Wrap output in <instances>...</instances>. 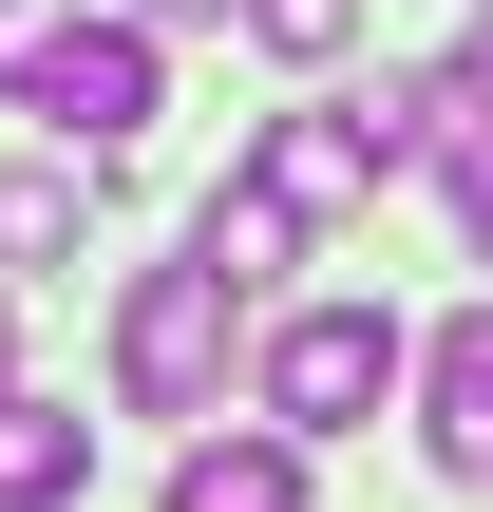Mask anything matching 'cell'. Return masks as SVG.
Wrapping results in <instances>:
<instances>
[{
    "label": "cell",
    "mask_w": 493,
    "mask_h": 512,
    "mask_svg": "<svg viewBox=\"0 0 493 512\" xmlns=\"http://www.w3.org/2000/svg\"><path fill=\"white\" fill-rule=\"evenodd\" d=\"M19 114H38V133H76V152H133V133H152V19H95V0H76V19H57V57L19 76Z\"/></svg>",
    "instance_id": "cell-3"
},
{
    "label": "cell",
    "mask_w": 493,
    "mask_h": 512,
    "mask_svg": "<svg viewBox=\"0 0 493 512\" xmlns=\"http://www.w3.org/2000/svg\"><path fill=\"white\" fill-rule=\"evenodd\" d=\"M133 19H247V0H133Z\"/></svg>",
    "instance_id": "cell-13"
},
{
    "label": "cell",
    "mask_w": 493,
    "mask_h": 512,
    "mask_svg": "<svg viewBox=\"0 0 493 512\" xmlns=\"http://www.w3.org/2000/svg\"><path fill=\"white\" fill-rule=\"evenodd\" d=\"M285 247H304V209H285V190H266V171H228V190H209V209H190V266H228V285H247V304H266V285H285Z\"/></svg>",
    "instance_id": "cell-8"
},
{
    "label": "cell",
    "mask_w": 493,
    "mask_h": 512,
    "mask_svg": "<svg viewBox=\"0 0 493 512\" xmlns=\"http://www.w3.org/2000/svg\"><path fill=\"white\" fill-rule=\"evenodd\" d=\"M228 323H247L228 266H133V304H114V399H133V418H209V399H228Z\"/></svg>",
    "instance_id": "cell-1"
},
{
    "label": "cell",
    "mask_w": 493,
    "mask_h": 512,
    "mask_svg": "<svg viewBox=\"0 0 493 512\" xmlns=\"http://www.w3.org/2000/svg\"><path fill=\"white\" fill-rule=\"evenodd\" d=\"M247 171H266L304 228H361L399 152H380V114H361V95H323V114H266V152H247Z\"/></svg>",
    "instance_id": "cell-4"
},
{
    "label": "cell",
    "mask_w": 493,
    "mask_h": 512,
    "mask_svg": "<svg viewBox=\"0 0 493 512\" xmlns=\"http://www.w3.org/2000/svg\"><path fill=\"white\" fill-rule=\"evenodd\" d=\"M399 380H418V342H399L380 304H304V323H266V380H247V399H266L285 437H361Z\"/></svg>",
    "instance_id": "cell-2"
},
{
    "label": "cell",
    "mask_w": 493,
    "mask_h": 512,
    "mask_svg": "<svg viewBox=\"0 0 493 512\" xmlns=\"http://www.w3.org/2000/svg\"><path fill=\"white\" fill-rule=\"evenodd\" d=\"M57 19H76V0H0V95H19V76L57 57Z\"/></svg>",
    "instance_id": "cell-12"
},
{
    "label": "cell",
    "mask_w": 493,
    "mask_h": 512,
    "mask_svg": "<svg viewBox=\"0 0 493 512\" xmlns=\"http://www.w3.org/2000/svg\"><path fill=\"white\" fill-rule=\"evenodd\" d=\"M437 171H456V228H475V266H493V114H456V133H437Z\"/></svg>",
    "instance_id": "cell-11"
},
{
    "label": "cell",
    "mask_w": 493,
    "mask_h": 512,
    "mask_svg": "<svg viewBox=\"0 0 493 512\" xmlns=\"http://www.w3.org/2000/svg\"><path fill=\"white\" fill-rule=\"evenodd\" d=\"M304 456H323V437H285V418H266V437H190V456H171V512H304Z\"/></svg>",
    "instance_id": "cell-7"
},
{
    "label": "cell",
    "mask_w": 493,
    "mask_h": 512,
    "mask_svg": "<svg viewBox=\"0 0 493 512\" xmlns=\"http://www.w3.org/2000/svg\"><path fill=\"white\" fill-rule=\"evenodd\" d=\"M76 494H95V418L0 380V512H76Z\"/></svg>",
    "instance_id": "cell-6"
},
{
    "label": "cell",
    "mask_w": 493,
    "mask_h": 512,
    "mask_svg": "<svg viewBox=\"0 0 493 512\" xmlns=\"http://www.w3.org/2000/svg\"><path fill=\"white\" fill-rule=\"evenodd\" d=\"M418 437H437V475H475V494H493V304L418 342Z\"/></svg>",
    "instance_id": "cell-5"
},
{
    "label": "cell",
    "mask_w": 493,
    "mask_h": 512,
    "mask_svg": "<svg viewBox=\"0 0 493 512\" xmlns=\"http://www.w3.org/2000/svg\"><path fill=\"white\" fill-rule=\"evenodd\" d=\"M76 228H95V171H76V133H57L38 171H0V266H57Z\"/></svg>",
    "instance_id": "cell-9"
},
{
    "label": "cell",
    "mask_w": 493,
    "mask_h": 512,
    "mask_svg": "<svg viewBox=\"0 0 493 512\" xmlns=\"http://www.w3.org/2000/svg\"><path fill=\"white\" fill-rule=\"evenodd\" d=\"M247 38H266V57H304V76H323V57H342V38H361V0H247Z\"/></svg>",
    "instance_id": "cell-10"
}]
</instances>
